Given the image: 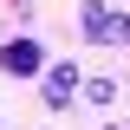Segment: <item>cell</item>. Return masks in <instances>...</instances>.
<instances>
[{"label": "cell", "instance_id": "6da1fadb", "mask_svg": "<svg viewBox=\"0 0 130 130\" xmlns=\"http://www.w3.org/2000/svg\"><path fill=\"white\" fill-rule=\"evenodd\" d=\"M78 32H85V39H98V46H130V13L91 0V7L78 13Z\"/></svg>", "mask_w": 130, "mask_h": 130}, {"label": "cell", "instance_id": "7a4b0ae2", "mask_svg": "<svg viewBox=\"0 0 130 130\" xmlns=\"http://www.w3.org/2000/svg\"><path fill=\"white\" fill-rule=\"evenodd\" d=\"M46 52H39V39H13V46H0V72L7 78H32V72H46Z\"/></svg>", "mask_w": 130, "mask_h": 130}, {"label": "cell", "instance_id": "3957f363", "mask_svg": "<svg viewBox=\"0 0 130 130\" xmlns=\"http://www.w3.org/2000/svg\"><path fill=\"white\" fill-rule=\"evenodd\" d=\"M78 65H72V59H52L46 65V111H65V104H72V98H78Z\"/></svg>", "mask_w": 130, "mask_h": 130}]
</instances>
